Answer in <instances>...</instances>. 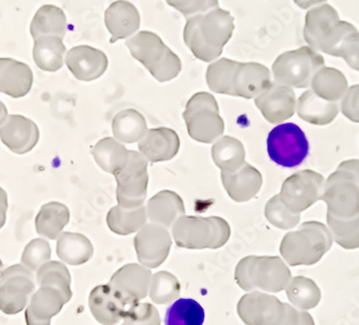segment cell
<instances>
[{"instance_id": "1", "label": "cell", "mask_w": 359, "mask_h": 325, "mask_svg": "<svg viewBox=\"0 0 359 325\" xmlns=\"http://www.w3.org/2000/svg\"><path fill=\"white\" fill-rule=\"evenodd\" d=\"M233 21L231 12L221 8L191 16L184 27L185 44L196 58L205 62H215L233 37Z\"/></svg>"}, {"instance_id": "2", "label": "cell", "mask_w": 359, "mask_h": 325, "mask_svg": "<svg viewBox=\"0 0 359 325\" xmlns=\"http://www.w3.org/2000/svg\"><path fill=\"white\" fill-rule=\"evenodd\" d=\"M348 22L341 21L338 12L327 4L309 9L304 23V37L316 52L338 58L344 40L356 32Z\"/></svg>"}, {"instance_id": "3", "label": "cell", "mask_w": 359, "mask_h": 325, "mask_svg": "<svg viewBox=\"0 0 359 325\" xmlns=\"http://www.w3.org/2000/svg\"><path fill=\"white\" fill-rule=\"evenodd\" d=\"M332 241L328 226L320 222H306L297 231L284 236L280 252L290 266H312L330 251Z\"/></svg>"}, {"instance_id": "4", "label": "cell", "mask_w": 359, "mask_h": 325, "mask_svg": "<svg viewBox=\"0 0 359 325\" xmlns=\"http://www.w3.org/2000/svg\"><path fill=\"white\" fill-rule=\"evenodd\" d=\"M235 279L245 292L279 293L290 284L292 274L281 258L250 256L238 263Z\"/></svg>"}, {"instance_id": "5", "label": "cell", "mask_w": 359, "mask_h": 325, "mask_svg": "<svg viewBox=\"0 0 359 325\" xmlns=\"http://www.w3.org/2000/svg\"><path fill=\"white\" fill-rule=\"evenodd\" d=\"M126 46L130 54L159 82L173 80L182 70L179 56L155 32H137L127 40Z\"/></svg>"}, {"instance_id": "6", "label": "cell", "mask_w": 359, "mask_h": 325, "mask_svg": "<svg viewBox=\"0 0 359 325\" xmlns=\"http://www.w3.org/2000/svg\"><path fill=\"white\" fill-rule=\"evenodd\" d=\"M171 232L177 247L189 250L219 249L231 234V226L223 218L185 215L173 224Z\"/></svg>"}, {"instance_id": "7", "label": "cell", "mask_w": 359, "mask_h": 325, "mask_svg": "<svg viewBox=\"0 0 359 325\" xmlns=\"http://www.w3.org/2000/svg\"><path fill=\"white\" fill-rule=\"evenodd\" d=\"M324 58L310 46H302L278 56L272 65L276 84L290 88H306L311 86L316 72L324 67Z\"/></svg>"}, {"instance_id": "8", "label": "cell", "mask_w": 359, "mask_h": 325, "mask_svg": "<svg viewBox=\"0 0 359 325\" xmlns=\"http://www.w3.org/2000/svg\"><path fill=\"white\" fill-rule=\"evenodd\" d=\"M187 132L194 140L213 143L224 134L225 124L219 114V105L209 93H196L183 113Z\"/></svg>"}, {"instance_id": "9", "label": "cell", "mask_w": 359, "mask_h": 325, "mask_svg": "<svg viewBox=\"0 0 359 325\" xmlns=\"http://www.w3.org/2000/svg\"><path fill=\"white\" fill-rule=\"evenodd\" d=\"M267 151L270 159L276 165L296 168L309 157L310 143L298 125L282 123L268 135Z\"/></svg>"}, {"instance_id": "10", "label": "cell", "mask_w": 359, "mask_h": 325, "mask_svg": "<svg viewBox=\"0 0 359 325\" xmlns=\"http://www.w3.org/2000/svg\"><path fill=\"white\" fill-rule=\"evenodd\" d=\"M148 159L140 152L129 151L126 165L116 173V199L122 207L133 209L144 205L148 195Z\"/></svg>"}, {"instance_id": "11", "label": "cell", "mask_w": 359, "mask_h": 325, "mask_svg": "<svg viewBox=\"0 0 359 325\" xmlns=\"http://www.w3.org/2000/svg\"><path fill=\"white\" fill-rule=\"evenodd\" d=\"M322 201L327 215L338 219H351L359 215V185L353 175L337 169L325 181Z\"/></svg>"}, {"instance_id": "12", "label": "cell", "mask_w": 359, "mask_h": 325, "mask_svg": "<svg viewBox=\"0 0 359 325\" xmlns=\"http://www.w3.org/2000/svg\"><path fill=\"white\" fill-rule=\"evenodd\" d=\"M290 304L264 292H249L240 298L237 312L247 325H284L290 314Z\"/></svg>"}, {"instance_id": "13", "label": "cell", "mask_w": 359, "mask_h": 325, "mask_svg": "<svg viewBox=\"0 0 359 325\" xmlns=\"http://www.w3.org/2000/svg\"><path fill=\"white\" fill-rule=\"evenodd\" d=\"M325 178L311 169L298 171L284 181L280 197L292 213H302L322 201Z\"/></svg>"}, {"instance_id": "14", "label": "cell", "mask_w": 359, "mask_h": 325, "mask_svg": "<svg viewBox=\"0 0 359 325\" xmlns=\"http://www.w3.org/2000/svg\"><path fill=\"white\" fill-rule=\"evenodd\" d=\"M36 288L32 272L25 266H10L0 276V310L16 314L25 308Z\"/></svg>"}, {"instance_id": "15", "label": "cell", "mask_w": 359, "mask_h": 325, "mask_svg": "<svg viewBox=\"0 0 359 325\" xmlns=\"http://www.w3.org/2000/svg\"><path fill=\"white\" fill-rule=\"evenodd\" d=\"M172 238L170 232L158 224L147 223L135 237V249L141 265L157 268L170 253Z\"/></svg>"}, {"instance_id": "16", "label": "cell", "mask_w": 359, "mask_h": 325, "mask_svg": "<svg viewBox=\"0 0 359 325\" xmlns=\"http://www.w3.org/2000/svg\"><path fill=\"white\" fill-rule=\"evenodd\" d=\"M152 272L141 264H127L111 277V288L116 291L127 306L144 300L150 290Z\"/></svg>"}, {"instance_id": "17", "label": "cell", "mask_w": 359, "mask_h": 325, "mask_svg": "<svg viewBox=\"0 0 359 325\" xmlns=\"http://www.w3.org/2000/svg\"><path fill=\"white\" fill-rule=\"evenodd\" d=\"M255 105L268 122L282 124L295 114L297 100L292 88L274 82L265 93L256 97Z\"/></svg>"}, {"instance_id": "18", "label": "cell", "mask_w": 359, "mask_h": 325, "mask_svg": "<svg viewBox=\"0 0 359 325\" xmlns=\"http://www.w3.org/2000/svg\"><path fill=\"white\" fill-rule=\"evenodd\" d=\"M37 124L20 114H11L0 126V139L15 154L23 155L35 148L39 141Z\"/></svg>"}, {"instance_id": "19", "label": "cell", "mask_w": 359, "mask_h": 325, "mask_svg": "<svg viewBox=\"0 0 359 325\" xmlns=\"http://www.w3.org/2000/svg\"><path fill=\"white\" fill-rule=\"evenodd\" d=\"M65 60L72 74L78 80L86 82L100 79L106 72L109 65L106 54L90 46L70 48Z\"/></svg>"}, {"instance_id": "20", "label": "cell", "mask_w": 359, "mask_h": 325, "mask_svg": "<svg viewBox=\"0 0 359 325\" xmlns=\"http://www.w3.org/2000/svg\"><path fill=\"white\" fill-rule=\"evenodd\" d=\"M93 317L102 325H116L124 319L127 306L110 284L93 288L88 298Z\"/></svg>"}, {"instance_id": "21", "label": "cell", "mask_w": 359, "mask_h": 325, "mask_svg": "<svg viewBox=\"0 0 359 325\" xmlns=\"http://www.w3.org/2000/svg\"><path fill=\"white\" fill-rule=\"evenodd\" d=\"M179 136L167 127L148 129L145 136L139 141V152L151 163H161L172 159L180 150Z\"/></svg>"}, {"instance_id": "22", "label": "cell", "mask_w": 359, "mask_h": 325, "mask_svg": "<svg viewBox=\"0 0 359 325\" xmlns=\"http://www.w3.org/2000/svg\"><path fill=\"white\" fill-rule=\"evenodd\" d=\"M140 22L138 9L126 0L111 4L104 13V23L110 32L111 44L136 35Z\"/></svg>"}, {"instance_id": "23", "label": "cell", "mask_w": 359, "mask_h": 325, "mask_svg": "<svg viewBox=\"0 0 359 325\" xmlns=\"http://www.w3.org/2000/svg\"><path fill=\"white\" fill-rule=\"evenodd\" d=\"M60 291L51 286H40L39 290L32 294L29 305L25 312L27 325H51L54 316L62 312V307L67 304Z\"/></svg>"}, {"instance_id": "24", "label": "cell", "mask_w": 359, "mask_h": 325, "mask_svg": "<svg viewBox=\"0 0 359 325\" xmlns=\"http://www.w3.org/2000/svg\"><path fill=\"white\" fill-rule=\"evenodd\" d=\"M271 72L258 62H240L236 70L233 88L235 96L255 100L271 86Z\"/></svg>"}, {"instance_id": "25", "label": "cell", "mask_w": 359, "mask_h": 325, "mask_svg": "<svg viewBox=\"0 0 359 325\" xmlns=\"http://www.w3.org/2000/svg\"><path fill=\"white\" fill-rule=\"evenodd\" d=\"M221 178L228 195L237 203L253 199L263 185L262 173L248 163L233 173H222Z\"/></svg>"}, {"instance_id": "26", "label": "cell", "mask_w": 359, "mask_h": 325, "mask_svg": "<svg viewBox=\"0 0 359 325\" xmlns=\"http://www.w3.org/2000/svg\"><path fill=\"white\" fill-rule=\"evenodd\" d=\"M34 84V74L25 62L13 58H0V93L21 98L26 96Z\"/></svg>"}, {"instance_id": "27", "label": "cell", "mask_w": 359, "mask_h": 325, "mask_svg": "<svg viewBox=\"0 0 359 325\" xmlns=\"http://www.w3.org/2000/svg\"><path fill=\"white\" fill-rule=\"evenodd\" d=\"M147 213L151 223L172 229L173 224L185 215L183 199L175 192L164 190L148 201Z\"/></svg>"}, {"instance_id": "28", "label": "cell", "mask_w": 359, "mask_h": 325, "mask_svg": "<svg viewBox=\"0 0 359 325\" xmlns=\"http://www.w3.org/2000/svg\"><path fill=\"white\" fill-rule=\"evenodd\" d=\"M296 111L304 122L316 126H325L334 122L338 117L339 105L338 102L323 100L310 88L299 97Z\"/></svg>"}, {"instance_id": "29", "label": "cell", "mask_w": 359, "mask_h": 325, "mask_svg": "<svg viewBox=\"0 0 359 325\" xmlns=\"http://www.w3.org/2000/svg\"><path fill=\"white\" fill-rule=\"evenodd\" d=\"M67 32V18L60 8L44 5L39 8L30 24L32 39L42 37H58L64 39Z\"/></svg>"}, {"instance_id": "30", "label": "cell", "mask_w": 359, "mask_h": 325, "mask_svg": "<svg viewBox=\"0 0 359 325\" xmlns=\"http://www.w3.org/2000/svg\"><path fill=\"white\" fill-rule=\"evenodd\" d=\"M57 239L56 252L65 263L72 266L83 265L94 256V246L82 234L65 232Z\"/></svg>"}, {"instance_id": "31", "label": "cell", "mask_w": 359, "mask_h": 325, "mask_svg": "<svg viewBox=\"0 0 359 325\" xmlns=\"http://www.w3.org/2000/svg\"><path fill=\"white\" fill-rule=\"evenodd\" d=\"M70 211L67 206L58 201H51L40 208L36 217V231L46 239H57L65 226L69 223Z\"/></svg>"}, {"instance_id": "32", "label": "cell", "mask_w": 359, "mask_h": 325, "mask_svg": "<svg viewBox=\"0 0 359 325\" xmlns=\"http://www.w3.org/2000/svg\"><path fill=\"white\" fill-rule=\"evenodd\" d=\"M311 90L323 100L339 102L348 88L344 72L332 67H323L312 79Z\"/></svg>"}, {"instance_id": "33", "label": "cell", "mask_w": 359, "mask_h": 325, "mask_svg": "<svg viewBox=\"0 0 359 325\" xmlns=\"http://www.w3.org/2000/svg\"><path fill=\"white\" fill-rule=\"evenodd\" d=\"M92 154L97 165L102 171L116 175L126 165L129 150L116 138L107 137L95 145Z\"/></svg>"}, {"instance_id": "34", "label": "cell", "mask_w": 359, "mask_h": 325, "mask_svg": "<svg viewBox=\"0 0 359 325\" xmlns=\"http://www.w3.org/2000/svg\"><path fill=\"white\" fill-rule=\"evenodd\" d=\"M148 132L144 117L135 109L121 111L112 121L113 137L122 143L139 142Z\"/></svg>"}, {"instance_id": "35", "label": "cell", "mask_w": 359, "mask_h": 325, "mask_svg": "<svg viewBox=\"0 0 359 325\" xmlns=\"http://www.w3.org/2000/svg\"><path fill=\"white\" fill-rule=\"evenodd\" d=\"M147 221L148 213L144 205L133 209L118 205L111 208L107 215V223L111 232L122 236L137 233L147 224Z\"/></svg>"}, {"instance_id": "36", "label": "cell", "mask_w": 359, "mask_h": 325, "mask_svg": "<svg viewBox=\"0 0 359 325\" xmlns=\"http://www.w3.org/2000/svg\"><path fill=\"white\" fill-rule=\"evenodd\" d=\"M212 159L222 173H233L245 164V150L235 137L223 136L212 147Z\"/></svg>"}, {"instance_id": "37", "label": "cell", "mask_w": 359, "mask_h": 325, "mask_svg": "<svg viewBox=\"0 0 359 325\" xmlns=\"http://www.w3.org/2000/svg\"><path fill=\"white\" fill-rule=\"evenodd\" d=\"M65 46L62 39L58 37H42L35 40L32 56L38 68L43 72H54L64 65Z\"/></svg>"}, {"instance_id": "38", "label": "cell", "mask_w": 359, "mask_h": 325, "mask_svg": "<svg viewBox=\"0 0 359 325\" xmlns=\"http://www.w3.org/2000/svg\"><path fill=\"white\" fill-rule=\"evenodd\" d=\"M240 62L237 60H229V58H221L212 62L208 67L207 74H205L210 90L217 94L235 96L233 80H235L236 70Z\"/></svg>"}, {"instance_id": "39", "label": "cell", "mask_w": 359, "mask_h": 325, "mask_svg": "<svg viewBox=\"0 0 359 325\" xmlns=\"http://www.w3.org/2000/svg\"><path fill=\"white\" fill-rule=\"evenodd\" d=\"M285 290L288 300L295 308L304 312L316 308L322 298L318 284L302 276L292 278Z\"/></svg>"}, {"instance_id": "40", "label": "cell", "mask_w": 359, "mask_h": 325, "mask_svg": "<svg viewBox=\"0 0 359 325\" xmlns=\"http://www.w3.org/2000/svg\"><path fill=\"white\" fill-rule=\"evenodd\" d=\"M205 310L198 302L191 298H177L166 312V325H203Z\"/></svg>"}, {"instance_id": "41", "label": "cell", "mask_w": 359, "mask_h": 325, "mask_svg": "<svg viewBox=\"0 0 359 325\" xmlns=\"http://www.w3.org/2000/svg\"><path fill=\"white\" fill-rule=\"evenodd\" d=\"M37 284L39 286H51L60 291L67 302L72 300L70 272L60 262H48L40 267L37 272Z\"/></svg>"}, {"instance_id": "42", "label": "cell", "mask_w": 359, "mask_h": 325, "mask_svg": "<svg viewBox=\"0 0 359 325\" xmlns=\"http://www.w3.org/2000/svg\"><path fill=\"white\" fill-rule=\"evenodd\" d=\"M327 226L332 239L346 250L359 248V215L351 219H338L327 215Z\"/></svg>"}, {"instance_id": "43", "label": "cell", "mask_w": 359, "mask_h": 325, "mask_svg": "<svg viewBox=\"0 0 359 325\" xmlns=\"http://www.w3.org/2000/svg\"><path fill=\"white\" fill-rule=\"evenodd\" d=\"M181 286L175 274L168 272H159L152 274L149 296L158 305L170 304L179 298Z\"/></svg>"}, {"instance_id": "44", "label": "cell", "mask_w": 359, "mask_h": 325, "mask_svg": "<svg viewBox=\"0 0 359 325\" xmlns=\"http://www.w3.org/2000/svg\"><path fill=\"white\" fill-rule=\"evenodd\" d=\"M265 217L270 224L285 231L296 227L302 219L299 213H292V210L287 208L282 201L279 194L274 195L266 204Z\"/></svg>"}, {"instance_id": "45", "label": "cell", "mask_w": 359, "mask_h": 325, "mask_svg": "<svg viewBox=\"0 0 359 325\" xmlns=\"http://www.w3.org/2000/svg\"><path fill=\"white\" fill-rule=\"evenodd\" d=\"M51 256L52 250L48 240L38 238L32 240L24 249L21 258L22 265L30 272H38L40 267L50 261Z\"/></svg>"}, {"instance_id": "46", "label": "cell", "mask_w": 359, "mask_h": 325, "mask_svg": "<svg viewBox=\"0 0 359 325\" xmlns=\"http://www.w3.org/2000/svg\"><path fill=\"white\" fill-rule=\"evenodd\" d=\"M156 307L150 303L139 302L127 308L123 325H161Z\"/></svg>"}, {"instance_id": "47", "label": "cell", "mask_w": 359, "mask_h": 325, "mask_svg": "<svg viewBox=\"0 0 359 325\" xmlns=\"http://www.w3.org/2000/svg\"><path fill=\"white\" fill-rule=\"evenodd\" d=\"M167 4L175 8L187 19L197 14L205 13L219 8V0H166Z\"/></svg>"}, {"instance_id": "48", "label": "cell", "mask_w": 359, "mask_h": 325, "mask_svg": "<svg viewBox=\"0 0 359 325\" xmlns=\"http://www.w3.org/2000/svg\"><path fill=\"white\" fill-rule=\"evenodd\" d=\"M338 58H344L352 69L359 72V32H353L344 40L339 50Z\"/></svg>"}, {"instance_id": "49", "label": "cell", "mask_w": 359, "mask_h": 325, "mask_svg": "<svg viewBox=\"0 0 359 325\" xmlns=\"http://www.w3.org/2000/svg\"><path fill=\"white\" fill-rule=\"evenodd\" d=\"M341 112L351 122L359 123V84L351 86L340 102Z\"/></svg>"}, {"instance_id": "50", "label": "cell", "mask_w": 359, "mask_h": 325, "mask_svg": "<svg viewBox=\"0 0 359 325\" xmlns=\"http://www.w3.org/2000/svg\"><path fill=\"white\" fill-rule=\"evenodd\" d=\"M337 169L350 173L356 179L359 185V159H348V161H342Z\"/></svg>"}, {"instance_id": "51", "label": "cell", "mask_w": 359, "mask_h": 325, "mask_svg": "<svg viewBox=\"0 0 359 325\" xmlns=\"http://www.w3.org/2000/svg\"><path fill=\"white\" fill-rule=\"evenodd\" d=\"M8 206L9 203H8L7 192L0 187V229H3L7 220Z\"/></svg>"}, {"instance_id": "52", "label": "cell", "mask_w": 359, "mask_h": 325, "mask_svg": "<svg viewBox=\"0 0 359 325\" xmlns=\"http://www.w3.org/2000/svg\"><path fill=\"white\" fill-rule=\"evenodd\" d=\"M326 0H294V3L302 8V9L309 10L311 8L316 7V6L323 5Z\"/></svg>"}, {"instance_id": "53", "label": "cell", "mask_w": 359, "mask_h": 325, "mask_svg": "<svg viewBox=\"0 0 359 325\" xmlns=\"http://www.w3.org/2000/svg\"><path fill=\"white\" fill-rule=\"evenodd\" d=\"M8 117H9V114H8L7 107L0 100V126L6 122Z\"/></svg>"}, {"instance_id": "54", "label": "cell", "mask_w": 359, "mask_h": 325, "mask_svg": "<svg viewBox=\"0 0 359 325\" xmlns=\"http://www.w3.org/2000/svg\"><path fill=\"white\" fill-rule=\"evenodd\" d=\"M4 272V264L3 262L0 261V276L3 274Z\"/></svg>"}]
</instances>
